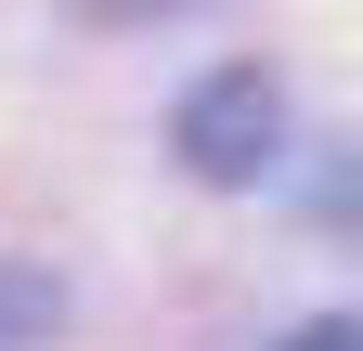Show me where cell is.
Segmentation results:
<instances>
[{
    "label": "cell",
    "instance_id": "cell-1",
    "mask_svg": "<svg viewBox=\"0 0 363 351\" xmlns=\"http://www.w3.org/2000/svg\"><path fill=\"white\" fill-rule=\"evenodd\" d=\"M182 169H195V183H259L272 169V144H286V92H272L259 65H220V78H195V92H182Z\"/></svg>",
    "mask_w": 363,
    "mask_h": 351
},
{
    "label": "cell",
    "instance_id": "cell-2",
    "mask_svg": "<svg viewBox=\"0 0 363 351\" xmlns=\"http://www.w3.org/2000/svg\"><path fill=\"white\" fill-rule=\"evenodd\" d=\"M286 351H363V338H350V325H298Z\"/></svg>",
    "mask_w": 363,
    "mask_h": 351
},
{
    "label": "cell",
    "instance_id": "cell-3",
    "mask_svg": "<svg viewBox=\"0 0 363 351\" xmlns=\"http://www.w3.org/2000/svg\"><path fill=\"white\" fill-rule=\"evenodd\" d=\"M104 14H143V0H104Z\"/></svg>",
    "mask_w": 363,
    "mask_h": 351
}]
</instances>
